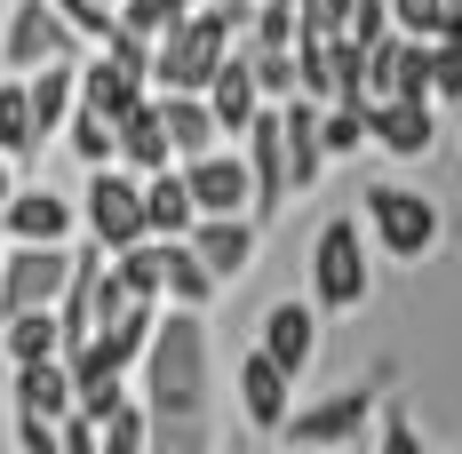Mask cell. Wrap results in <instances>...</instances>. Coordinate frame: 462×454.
<instances>
[{
  "mask_svg": "<svg viewBox=\"0 0 462 454\" xmlns=\"http://www.w3.org/2000/svg\"><path fill=\"white\" fill-rule=\"evenodd\" d=\"M143 399H152L160 422L208 407V327H199V303H176L160 319V335L143 351Z\"/></svg>",
  "mask_w": 462,
  "mask_h": 454,
  "instance_id": "1",
  "label": "cell"
},
{
  "mask_svg": "<svg viewBox=\"0 0 462 454\" xmlns=\"http://www.w3.org/2000/svg\"><path fill=\"white\" fill-rule=\"evenodd\" d=\"M231 48H239V32H231L224 8H191L184 24L160 41V56H152V88H199L208 96V80L224 72Z\"/></svg>",
  "mask_w": 462,
  "mask_h": 454,
  "instance_id": "2",
  "label": "cell"
},
{
  "mask_svg": "<svg viewBox=\"0 0 462 454\" xmlns=\"http://www.w3.org/2000/svg\"><path fill=\"white\" fill-rule=\"evenodd\" d=\"M367 295H374V264H367L359 216L319 224V239H311V303H319V311H359Z\"/></svg>",
  "mask_w": 462,
  "mask_h": 454,
  "instance_id": "3",
  "label": "cell"
},
{
  "mask_svg": "<svg viewBox=\"0 0 462 454\" xmlns=\"http://www.w3.org/2000/svg\"><path fill=\"white\" fill-rule=\"evenodd\" d=\"M359 216H367L374 247L391 264H422L439 247V199H422L415 183H367L359 191Z\"/></svg>",
  "mask_w": 462,
  "mask_h": 454,
  "instance_id": "4",
  "label": "cell"
},
{
  "mask_svg": "<svg viewBox=\"0 0 462 454\" xmlns=\"http://www.w3.org/2000/svg\"><path fill=\"white\" fill-rule=\"evenodd\" d=\"M72 264H80V255H72L64 239H16V247L0 255V319L41 311V303H64Z\"/></svg>",
  "mask_w": 462,
  "mask_h": 454,
  "instance_id": "5",
  "label": "cell"
},
{
  "mask_svg": "<svg viewBox=\"0 0 462 454\" xmlns=\"http://www.w3.org/2000/svg\"><path fill=\"white\" fill-rule=\"evenodd\" d=\"M80 224H88V239H104L112 255H120V247H136L143 231H152V216H143V176L128 168V160H112V168H88V191H80Z\"/></svg>",
  "mask_w": 462,
  "mask_h": 454,
  "instance_id": "6",
  "label": "cell"
},
{
  "mask_svg": "<svg viewBox=\"0 0 462 454\" xmlns=\"http://www.w3.org/2000/svg\"><path fill=\"white\" fill-rule=\"evenodd\" d=\"M56 56H80V24L48 0H16L8 8V32H0V64L8 72H41Z\"/></svg>",
  "mask_w": 462,
  "mask_h": 454,
  "instance_id": "7",
  "label": "cell"
},
{
  "mask_svg": "<svg viewBox=\"0 0 462 454\" xmlns=\"http://www.w3.org/2000/svg\"><path fill=\"white\" fill-rule=\"evenodd\" d=\"M374 407H383V391L374 383H351V391H335V399H319V407L287 414V447H359L374 431Z\"/></svg>",
  "mask_w": 462,
  "mask_h": 454,
  "instance_id": "8",
  "label": "cell"
},
{
  "mask_svg": "<svg viewBox=\"0 0 462 454\" xmlns=\"http://www.w3.org/2000/svg\"><path fill=\"white\" fill-rule=\"evenodd\" d=\"M239 152H247V168H255V216H272L279 199H295V176H287V112H279V104H263V112L247 120Z\"/></svg>",
  "mask_w": 462,
  "mask_h": 454,
  "instance_id": "9",
  "label": "cell"
},
{
  "mask_svg": "<svg viewBox=\"0 0 462 454\" xmlns=\"http://www.w3.org/2000/svg\"><path fill=\"white\" fill-rule=\"evenodd\" d=\"M191 191H199V216H255V168H247V152H199L184 160Z\"/></svg>",
  "mask_w": 462,
  "mask_h": 454,
  "instance_id": "10",
  "label": "cell"
},
{
  "mask_svg": "<svg viewBox=\"0 0 462 454\" xmlns=\"http://www.w3.org/2000/svg\"><path fill=\"white\" fill-rule=\"evenodd\" d=\"M287 391H295V375L255 343V351L239 359V414H247L263 439H279V431H287V414H295V407H287Z\"/></svg>",
  "mask_w": 462,
  "mask_h": 454,
  "instance_id": "11",
  "label": "cell"
},
{
  "mask_svg": "<svg viewBox=\"0 0 462 454\" xmlns=\"http://www.w3.org/2000/svg\"><path fill=\"white\" fill-rule=\"evenodd\" d=\"M143 96H152V72L143 64H128V56H112V48H96V56H80V104H96V112H112V120H128Z\"/></svg>",
  "mask_w": 462,
  "mask_h": 454,
  "instance_id": "12",
  "label": "cell"
},
{
  "mask_svg": "<svg viewBox=\"0 0 462 454\" xmlns=\"http://www.w3.org/2000/svg\"><path fill=\"white\" fill-rule=\"evenodd\" d=\"M439 96H374V144L391 152V160H422L430 144H439V112H430Z\"/></svg>",
  "mask_w": 462,
  "mask_h": 454,
  "instance_id": "13",
  "label": "cell"
},
{
  "mask_svg": "<svg viewBox=\"0 0 462 454\" xmlns=\"http://www.w3.org/2000/svg\"><path fill=\"white\" fill-rule=\"evenodd\" d=\"M208 104H216L224 136H247V120H255V112L272 104V96H263V80H255V56H247V41L231 48V56H224V72L208 80Z\"/></svg>",
  "mask_w": 462,
  "mask_h": 454,
  "instance_id": "14",
  "label": "cell"
},
{
  "mask_svg": "<svg viewBox=\"0 0 462 454\" xmlns=\"http://www.w3.org/2000/svg\"><path fill=\"white\" fill-rule=\"evenodd\" d=\"M0 224H8V239H72L80 208H72L64 191H48V183H24V191H8Z\"/></svg>",
  "mask_w": 462,
  "mask_h": 454,
  "instance_id": "15",
  "label": "cell"
},
{
  "mask_svg": "<svg viewBox=\"0 0 462 454\" xmlns=\"http://www.w3.org/2000/svg\"><path fill=\"white\" fill-rule=\"evenodd\" d=\"M279 112H287V176H295V191H311L327 176V128H319L327 104L319 96H287Z\"/></svg>",
  "mask_w": 462,
  "mask_h": 454,
  "instance_id": "16",
  "label": "cell"
},
{
  "mask_svg": "<svg viewBox=\"0 0 462 454\" xmlns=\"http://www.w3.org/2000/svg\"><path fill=\"white\" fill-rule=\"evenodd\" d=\"M143 216H152L160 239H191V224H199V191H191L184 160H168V168L143 176Z\"/></svg>",
  "mask_w": 462,
  "mask_h": 454,
  "instance_id": "17",
  "label": "cell"
},
{
  "mask_svg": "<svg viewBox=\"0 0 462 454\" xmlns=\"http://www.w3.org/2000/svg\"><path fill=\"white\" fill-rule=\"evenodd\" d=\"M255 224H263V216H199V224H191V247L208 255L216 279H239L255 264Z\"/></svg>",
  "mask_w": 462,
  "mask_h": 454,
  "instance_id": "18",
  "label": "cell"
},
{
  "mask_svg": "<svg viewBox=\"0 0 462 454\" xmlns=\"http://www.w3.org/2000/svg\"><path fill=\"white\" fill-rule=\"evenodd\" d=\"M263 351H272L287 375H303V366L319 359V311H311V303H272V311H263Z\"/></svg>",
  "mask_w": 462,
  "mask_h": 454,
  "instance_id": "19",
  "label": "cell"
},
{
  "mask_svg": "<svg viewBox=\"0 0 462 454\" xmlns=\"http://www.w3.org/2000/svg\"><path fill=\"white\" fill-rule=\"evenodd\" d=\"M24 80H32V120H41V144L64 136V120L80 112V56H56V64L24 72Z\"/></svg>",
  "mask_w": 462,
  "mask_h": 454,
  "instance_id": "20",
  "label": "cell"
},
{
  "mask_svg": "<svg viewBox=\"0 0 462 454\" xmlns=\"http://www.w3.org/2000/svg\"><path fill=\"white\" fill-rule=\"evenodd\" d=\"M160 112H168V136H176V160H199V152H216L224 120H216V104H208L199 88H160Z\"/></svg>",
  "mask_w": 462,
  "mask_h": 454,
  "instance_id": "21",
  "label": "cell"
},
{
  "mask_svg": "<svg viewBox=\"0 0 462 454\" xmlns=\"http://www.w3.org/2000/svg\"><path fill=\"white\" fill-rule=\"evenodd\" d=\"M72 407H80V391H72V366H64V359H24V366H16V414L64 422Z\"/></svg>",
  "mask_w": 462,
  "mask_h": 454,
  "instance_id": "22",
  "label": "cell"
},
{
  "mask_svg": "<svg viewBox=\"0 0 462 454\" xmlns=\"http://www.w3.org/2000/svg\"><path fill=\"white\" fill-rule=\"evenodd\" d=\"M120 160H128L136 176H152V168H168V160H176V136H168V112H160V96H143L136 112L120 120Z\"/></svg>",
  "mask_w": 462,
  "mask_h": 454,
  "instance_id": "23",
  "label": "cell"
},
{
  "mask_svg": "<svg viewBox=\"0 0 462 454\" xmlns=\"http://www.w3.org/2000/svg\"><path fill=\"white\" fill-rule=\"evenodd\" d=\"M0 351H8V366H24V359H64V311L41 303V311L0 319Z\"/></svg>",
  "mask_w": 462,
  "mask_h": 454,
  "instance_id": "24",
  "label": "cell"
},
{
  "mask_svg": "<svg viewBox=\"0 0 462 454\" xmlns=\"http://www.w3.org/2000/svg\"><path fill=\"white\" fill-rule=\"evenodd\" d=\"M64 144H72V160H80V168H112V160H120V120H112V112H96V104H80V112L64 120Z\"/></svg>",
  "mask_w": 462,
  "mask_h": 454,
  "instance_id": "25",
  "label": "cell"
},
{
  "mask_svg": "<svg viewBox=\"0 0 462 454\" xmlns=\"http://www.w3.org/2000/svg\"><path fill=\"white\" fill-rule=\"evenodd\" d=\"M0 152L41 160V120H32V80H0Z\"/></svg>",
  "mask_w": 462,
  "mask_h": 454,
  "instance_id": "26",
  "label": "cell"
},
{
  "mask_svg": "<svg viewBox=\"0 0 462 454\" xmlns=\"http://www.w3.org/2000/svg\"><path fill=\"white\" fill-rule=\"evenodd\" d=\"M224 279L208 272V255L191 247V239H168V303H208Z\"/></svg>",
  "mask_w": 462,
  "mask_h": 454,
  "instance_id": "27",
  "label": "cell"
},
{
  "mask_svg": "<svg viewBox=\"0 0 462 454\" xmlns=\"http://www.w3.org/2000/svg\"><path fill=\"white\" fill-rule=\"evenodd\" d=\"M152 439H160V414L136 407V399H120V407L104 414V454H143Z\"/></svg>",
  "mask_w": 462,
  "mask_h": 454,
  "instance_id": "28",
  "label": "cell"
},
{
  "mask_svg": "<svg viewBox=\"0 0 462 454\" xmlns=\"http://www.w3.org/2000/svg\"><path fill=\"white\" fill-rule=\"evenodd\" d=\"M327 160H351L359 144H374V104H327Z\"/></svg>",
  "mask_w": 462,
  "mask_h": 454,
  "instance_id": "29",
  "label": "cell"
},
{
  "mask_svg": "<svg viewBox=\"0 0 462 454\" xmlns=\"http://www.w3.org/2000/svg\"><path fill=\"white\" fill-rule=\"evenodd\" d=\"M184 16H191V0H120V24H128V32H143L152 48L168 41Z\"/></svg>",
  "mask_w": 462,
  "mask_h": 454,
  "instance_id": "30",
  "label": "cell"
},
{
  "mask_svg": "<svg viewBox=\"0 0 462 454\" xmlns=\"http://www.w3.org/2000/svg\"><path fill=\"white\" fill-rule=\"evenodd\" d=\"M247 56H255V80H263V96H272V104L303 96V72H295V48H247Z\"/></svg>",
  "mask_w": 462,
  "mask_h": 454,
  "instance_id": "31",
  "label": "cell"
},
{
  "mask_svg": "<svg viewBox=\"0 0 462 454\" xmlns=\"http://www.w3.org/2000/svg\"><path fill=\"white\" fill-rule=\"evenodd\" d=\"M391 24L415 32V41H439L447 32V0H391Z\"/></svg>",
  "mask_w": 462,
  "mask_h": 454,
  "instance_id": "32",
  "label": "cell"
},
{
  "mask_svg": "<svg viewBox=\"0 0 462 454\" xmlns=\"http://www.w3.org/2000/svg\"><path fill=\"white\" fill-rule=\"evenodd\" d=\"M430 64H439V104H462V32L430 41Z\"/></svg>",
  "mask_w": 462,
  "mask_h": 454,
  "instance_id": "33",
  "label": "cell"
},
{
  "mask_svg": "<svg viewBox=\"0 0 462 454\" xmlns=\"http://www.w3.org/2000/svg\"><path fill=\"white\" fill-rule=\"evenodd\" d=\"M351 8H359V0H295L303 32H343V24H351Z\"/></svg>",
  "mask_w": 462,
  "mask_h": 454,
  "instance_id": "34",
  "label": "cell"
},
{
  "mask_svg": "<svg viewBox=\"0 0 462 454\" xmlns=\"http://www.w3.org/2000/svg\"><path fill=\"white\" fill-rule=\"evenodd\" d=\"M48 8H64V16L80 24V41H104V32H112V8H104V0H48Z\"/></svg>",
  "mask_w": 462,
  "mask_h": 454,
  "instance_id": "35",
  "label": "cell"
},
{
  "mask_svg": "<svg viewBox=\"0 0 462 454\" xmlns=\"http://www.w3.org/2000/svg\"><path fill=\"white\" fill-rule=\"evenodd\" d=\"M16 447H24V454H64V439H56L48 414H16Z\"/></svg>",
  "mask_w": 462,
  "mask_h": 454,
  "instance_id": "36",
  "label": "cell"
},
{
  "mask_svg": "<svg viewBox=\"0 0 462 454\" xmlns=\"http://www.w3.org/2000/svg\"><path fill=\"white\" fill-rule=\"evenodd\" d=\"M367 439H374V447H391V454H407V447H415V422H407V414H383Z\"/></svg>",
  "mask_w": 462,
  "mask_h": 454,
  "instance_id": "37",
  "label": "cell"
},
{
  "mask_svg": "<svg viewBox=\"0 0 462 454\" xmlns=\"http://www.w3.org/2000/svg\"><path fill=\"white\" fill-rule=\"evenodd\" d=\"M8 191H16V152H0V208H8Z\"/></svg>",
  "mask_w": 462,
  "mask_h": 454,
  "instance_id": "38",
  "label": "cell"
},
{
  "mask_svg": "<svg viewBox=\"0 0 462 454\" xmlns=\"http://www.w3.org/2000/svg\"><path fill=\"white\" fill-rule=\"evenodd\" d=\"M104 8H112V16H120V0H104Z\"/></svg>",
  "mask_w": 462,
  "mask_h": 454,
  "instance_id": "39",
  "label": "cell"
}]
</instances>
